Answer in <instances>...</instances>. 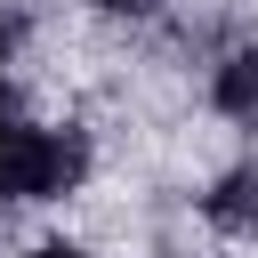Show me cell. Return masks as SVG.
Listing matches in <instances>:
<instances>
[{"label": "cell", "instance_id": "cell-1", "mask_svg": "<svg viewBox=\"0 0 258 258\" xmlns=\"http://www.w3.org/2000/svg\"><path fill=\"white\" fill-rule=\"evenodd\" d=\"M89 177V137L81 129H32L16 137V161H8V202H56Z\"/></svg>", "mask_w": 258, "mask_h": 258}, {"label": "cell", "instance_id": "cell-2", "mask_svg": "<svg viewBox=\"0 0 258 258\" xmlns=\"http://www.w3.org/2000/svg\"><path fill=\"white\" fill-rule=\"evenodd\" d=\"M202 210H210V226H218V234L258 242V169H226V177L202 194Z\"/></svg>", "mask_w": 258, "mask_h": 258}, {"label": "cell", "instance_id": "cell-5", "mask_svg": "<svg viewBox=\"0 0 258 258\" xmlns=\"http://www.w3.org/2000/svg\"><path fill=\"white\" fill-rule=\"evenodd\" d=\"M24 258H89V250H81V242H32Z\"/></svg>", "mask_w": 258, "mask_h": 258}, {"label": "cell", "instance_id": "cell-7", "mask_svg": "<svg viewBox=\"0 0 258 258\" xmlns=\"http://www.w3.org/2000/svg\"><path fill=\"white\" fill-rule=\"evenodd\" d=\"M89 8H105V16H145L153 0H89Z\"/></svg>", "mask_w": 258, "mask_h": 258}, {"label": "cell", "instance_id": "cell-3", "mask_svg": "<svg viewBox=\"0 0 258 258\" xmlns=\"http://www.w3.org/2000/svg\"><path fill=\"white\" fill-rule=\"evenodd\" d=\"M210 105H218L226 121L258 129V48H234V56L218 64V81H210Z\"/></svg>", "mask_w": 258, "mask_h": 258}, {"label": "cell", "instance_id": "cell-4", "mask_svg": "<svg viewBox=\"0 0 258 258\" xmlns=\"http://www.w3.org/2000/svg\"><path fill=\"white\" fill-rule=\"evenodd\" d=\"M16 137H24V113H16V97H8V81H0V202H8V161H16Z\"/></svg>", "mask_w": 258, "mask_h": 258}, {"label": "cell", "instance_id": "cell-6", "mask_svg": "<svg viewBox=\"0 0 258 258\" xmlns=\"http://www.w3.org/2000/svg\"><path fill=\"white\" fill-rule=\"evenodd\" d=\"M8 56H16V16L0 8V73H8Z\"/></svg>", "mask_w": 258, "mask_h": 258}]
</instances>
